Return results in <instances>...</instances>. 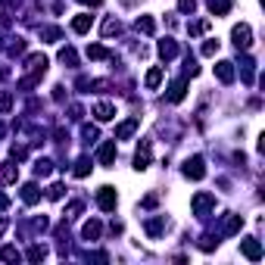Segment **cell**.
Segmentation results:
<instances>
[{
	"label": "cell",
	"mask_w": 265,
	"mask_h": 265,
	"mask_svg": "<svg viewBox=\"0 0 265 265\" xmlns=\"http://www.w3.org/2000/svg\"><path fill=\"white\" fill-rule=\"evenodd\" d=\"M116 203H119V193H116V187L103 184V187L97 190V206H100L103 212H113V209H116Z\"/></svg>",
	"instance_id": "1"
},
{
	"label": "cell",
	"mask_w": 265,
	"mask_h": 265,
	"mask_svg": "<svg viewBox=\"0 0 265 265\" xmlns=\"http://www.w3.org/2000/svg\"><path fill=\"white\" fill-rule=\"evenodd\" d=\"M206 175V163H203V156H193L184 163V178H193V181H200Z\"/></svg>",
	"instance_id": "2"
},
{
	"label": "cell",
	"mask_w": 265,
	"mask_h": 265,
	"mask_svg": "<svg viewBox=\"0 0 265 265\" xmlns=\"http://www.w3.org/2000/svg\"><path fill=\"white\" fill-rule=\"evenodd\" d=\"M231 38H234V44H237V50H246V47H250L253 41V31H250V25H246V22H240V25H234V31H231Z\"/></svg>",
	"instance_id": "3"
},
{
	"label": "cell",
	"mask_w": 265,
	"mask_h": 265,
	"mask_svg": "<svg viewBox=\"0 0 265 265\" xmlns=\"http://www.w3.org/2000/svg\"><path fill=\"white\" fill-rule=\"evenodd\" d=\"M240 250H243V256L250 259V262H259V259H262V246H259V240H256V237L240 240Z\"/></svg>",
	"instance_id": "4"
},
{
	"label": "cell",
	"mask_w": 265,
	"mask_h": 265,
	"mask_svg": "<svg viewBox=\"0 0 265 265\" xmlns=\"http://www.w3.org/2000/svg\"><path fill=\"white\" fill-rule=\"evenodd\" d=\"M147 166H150V140H140V147H137V153H134V169L144 172Z\"/></svg>",
	"instance_id": "5"
},
{
	"label": "cell",
	"mask_w": 265,
	"mask_h": 265,
	"mask_svg": "<svg viewBox=\"0 0 265 265\" xmlns=\"http://www.w3.org/2000/svg\"><path fill=\"white\" fill-rule=\"evenodd\" d=\"M97 159H100V166H113V163H116V140H106V144H100Z\"/></svg>",
	"instance_id": "6"
},
{
	"label": "cell",
	"mask_w": 265,
	"mask_h": 265,
	"mask_svg": "<svg viewBox=\"0 0 265 265\" xmlns=\"http://www.w3.org/2000/svg\"><path fill=\"white\" fill-rule=\"evenodd\" d=\"M212 206H216V197H212V193H197V197H193V212H197V216H206Z\"/></svg>",
	"instance_id": "7"
},
{
	"label": "cell",
	"mask_w": 265,
	"mask_h": 265,
	"mask_svg": "<svg viewBox=\"0 0 265 265\" xmlns=\"http://www.w3.org/2000/svg\"><path fill=\"white\" fill-rule=\"evenodd\" d=\"M216 75H219L222 84H231V81H234V63H228V60L216 63Z\"/></svg>",
	"instance_id": "8"
},
{
	"label": "cell",
	"mask_w": 265,
	"mask_h": 265,
	"mask_svg": "<svg viewBox=\"0 0 265 265\" xmlns=\"http://www.w3.org/2000/svg\"><path fill=\"white\" fill-rule=\"evenodd\" d=\"M184 94H187V81H184V78L172 81V87H169V100H172V103H181Z\"/></svg>",
	"instance_id": "9"
},
{
	"label": "cell",
	"mask_w": 265,
	"mask_h": 265,
	"mask_svg": "<svg viewBox=\"0 0 265 265\" xmlns=\"http://www.w3.org/2000/svg\"><path fill=\"white\" fill-rule=\"evenodd\" d=\"M94 116H97V122H110V119H116V106L113 103H97Z\"/></svg>",
	"instance_id": "10"
},
{
	"label": "cell",
	"mask_w": 265,
	"mask_h": 265,
	"mask_svg": "<svg viewBox=\"0 0 265 265\" xmlns=\"http://www.w3.org/2000/svg\"><path fill=\"white\" fill-rule=\"evenodd\" d=\"M100 234H103V225H100L97 219H91V222L81 228V237H84V240H97Z\"/></svg>",
	"instance_id": "11"
},
{
	"label": "cell",
	"mask_w": 265,
	"mask_h": 265,
	"mask_svg": "<svg viewBox=\"0 0 265 265\" xmlns=\"http://www.w3.org/2000/svg\"><path fill=\"white\" fill-rule=\"evenodd\" d=\"M91 25H94V16H87V13H81V16H75V19H72V31H78V34L91 31Z\"/></svg>",
	"instance_id": "12"
},
{
	"label": "cell",
	"mask_w": 265,
	"mask_h": 265,
	"mask_svg": "<svg viewBox=\"0 0 265 265\" xmlns=\"http://www.w3.org/2000/svg\"><path fill=\"white\" fill-rule=\"evenodd\" d=\"M134 131H137V119H125V122L116 128V140H125V137H131Z\"/></svg>",
	"instance_id": "13"
},
{
	"label": "cell",
	"mask_w": 265,
	"mask_h": 265,
	"mask_svg": "<svg viewBox=\"0 0 265 265\" xmlns=\"http://www.w3.org/2000/svg\"><path fill=\"white\" fill-rule=\"evenodd\" d=\"M16 178H19V169H16L13 163H0V181H4V184H13Z\"/></svg>",
	"instance_id": "14"
},
{
	"label": "cell",
	"mask_w": 265,
	"mask_h": 265,
	"mask_svg": "<svg viewBox=\"0 0 265 265\" xmlns=\"http://www.w3.org/2000/svg\"><path fill=\"white\" fill-rule=\"evenodd\" d=\"M159 57H163V60H172V57H178V44H175L172 38L159 41Z\"/></svg>",
	"instance_id": "15"
},
{
	"label": "cell",
	"mask_w": 265,
	"mask_h": 265,
	"mask_svg": "<svg viewBox=\"0 0 265 265\" xmlns=\"http://www.w3.org/2000/svg\"><path fill=\"white\" fill-rule=\"evenodd\" d=\"M22 200H25L28 206H34V203H38V200H41V190H38V184H31V181H28V184L22 187Z\"/></svg>",
	"instance_id": "16"
},
{
	"label": "cell",
	"mask_w": 265,
	"mask_h": 265,
	"mask_svg": "<svg viewBox=\"0 0 265 265\" xmlns=\"http://www.w3.org/2000/svg\"><path fill=\"white\" fill-rule=\"evenodd\" d=\"M63 38V31L57 28V25H47V28H41V41H47V44H57Z\"/></svg>",
	"instance_id": "17"
},
{
	"label": "cell",
	"mask_w": 265,
	"mask_h": 265,
	"mask_svg": "<svg viewBox=\"0 0 265 265\" xmlns=\"http://www.w3.org/2000/svg\"><path fill=\"white\" fill-rule=\"evenodd\" d=\"M28 69L34 75H44V69H47V57H38V53H34V57H28Z\"/></svg>",
	"instance_id": "18"
},
{
	"label": "cell",
	"mask_w": 265,
	"mask_h": 265,
	"mask_svg": "<svg viewBox=\"0 0 265 265\" xmlns=\"http://www.w3.org/2000/svg\"><path fill=\"white\" fill-rule=\"evenodd\" d=\"M243 228V216H228L225 219V234H237Z\"/></svg>",
	"instance_id": "19"
},
{
	"label": "cell",
	"mask_w": 265,
	"mask_h": 265,
	"mask_svg": "<svg viewBox=\"0 0 265 265\" xmlns=\"http://www.w3.org/2000/svg\"><path fill=\"white\" fill-rule=\"evenodd\" d=\"M134 25H137V31H144V34H153V31H156V22L150 19V16H137Z\"/></svg>",
	"instance_id": "20"
},
{
	"label": "cell",
	"mask_w": 265,
	"mask_h": 265,
	"mask_svg": "<svg viewBox=\"0 0 265 265\" xmlns=\"http://www.w3.org/2000/svg\"><path fill=\"white\" fill-rule=\"evenodd\" d=\"M228 10H231V0H209V13H216V16H225Z\"/></svg>",
	"instance_id": "21"
},
{
	"label": "cell",
	"mask_w": 265,
	"mask_h": 265,
	"mask_svg": "<svg viewBox=\"0 0 265 265\" xmlns=\"http://www.w3.org/2000/svg\"><path fill=\"white\" fill-rule=\"evenodd\" d=\"M60 63H66V66H78V53H75L72 47H63V50H60Z\"/></svg>",
	"instance_id": "22"
},
{
	"label": "cell",
	"mask_w": 265,
	"mask_h": 265,
	"mask_svg": "<svg viewBox=\"0 0 265 265\" xmlns=\"http://www.w3.org/2000/svg\"><path fill=\"white\" fill-rule=\"evenodd\" d=\"M159 81H163V69H150V72H147V78H144V84L153 91V87H159Z\"/></svg>",
	"instance_id": "23"
},
{
	"label": "cell",
	"mask_w": 265,
	"mask_h": 265,
	"mask_svg": "<svg viewBox=\"0 0 265 265\" xmlns=\"http://www.w3.org/2000/svg\"><path fill=\"white\" fill-rule=\"evenodd\" d=\"M87 57H91V60H106V57H110V50H106L103 44H91V47H87Z\"/></svg>",
	"instance_id": "24"
},
{
	"label": "cell",
	"mask_w": 265,
	"mask_h": 265,
	"mask_svg": "<svg viewBox=\"0 0 265 265\" xmlns=\"http://www.w3.org/2000/svg\"><path fill=\"white\" fill-rule=\"evenodd\" d=\"M75 175H78V178H87V175H91V159H87V156H81L75 163Z\"/></svg>",
	"instance_id": "25"
},
{
	"label": "cell",
	"mask_w": 265,
	"mask_h": 265,
	"mask_svg": "<svg viewBox=\"0 0 265 265\" xmlns=\"http://www.w3.org/2000/svg\"><path fill=\"white\" fill-rule=\"evenodd\" d=\"M25 256H28V262H41V259L47 256V246H38V243H34V246H31V250L25 253Z\"/></svg>",
	"instance_id": "26"
},
{
	"label": "cell",
	"mask_w": 265,
	"mask_h": 265,
	"mask_svg": "<svg viewBox=\"0 0 265 265\" xmlns=\"http://www.w3.org/2000/svg\"><path fill=\"white\" fill-rule=\"evenodd\" d=\"M0 259H4V262H19L22 256H19L16 246H4V250H0Z\"/></svg>",
	"instance_id": "27"
},
{
	"label": "cell",
	"mask_w": 265,
	"mask_h": 265,
	"mask_svg": "<svg viewBox=\"0 0 265 265\" xmlns=\"http://www.w3.org/2000/svg\"><path fill=\"white\" fill-rule=\"evenodd\" d=\"M50 169H53V163H50V159H38V163H34V175H41V178H47V175H50Z\"/></svg>",
	"instance_id": "28"
},
{
	"label": "cell",
	"mask_w": 265,
	"mask_h": 265,
	"mask_svg": "<svg viewBox=\"0 0 265 265\" xmlns=\"http://www.w3.org/2000/svg\"><path fill=\"white\" fill-rule=\"evenodd\" d=\"M110 34H119V19H106L103 22V38H110Z\"/></svg>",
	"instance_id": "29"
},
{
	"label": "cell",
	"mask_w": 265,
	"mask_h": 265,
	"mask_svg": "<svg viewBox=\"0 0 265 265\" xmlns=\"http://www.w3.org/2000/svg\"><path fill=\"white\" fill-rule=\"evenodd\" d=\"M13 110V94H0V116Z\"/></svg>",
	"instance_id": "30"
},
{
	"label": "cell",
	"mask_w": 265,
	"mask_h": 265,
	"mask_svg": "<svg viewBox=\"0 0 265 265\" xmlns=\"http://www.w3.org/2000/svg\"><path fill=\"white\" fill-rule=\"evenodd\" d=\"M159 231H163V219L147 222V234H150V237H159Z\"/></svg>",
	"instance_id": "31"
},
{
	"label": "cell",
	"mask_w": 265,
	"mask_h": 265,
	"mask_svg": "<svg viewBox=\"0 0 265 265\" xmlns=\"http://www.w3.org/2000/svg\"><path fill=\"white\" fill-rule=\"evenodd\" d=\"M63 193H66V187H63V184H53V187L47 190V197H50V200H63Z\"/></svg>",
	"instance_id": "32"
},
{
	"label": "cell",
	"mask_w": 265,
	"mask_h": 265,
	"mask_svg": "<svg viewBox=\"0 0 265 265\" xmlns=\"http://www.w3.org/2000/svg\"><path fill=\"white\" fill-rule=\"evenodd\" d=\"M219 53V41H206L203 44V57H216Z\"/></svg>",
	"instance_id": "33"
},
{
	"label": "cell",
	"mask_w": 265,
	"mask_h": 265,
	"mask_svg": "<svg viewBox=\"0 0 265 265\" xmlns=\"http://www.w3.org/2000/svg\"><path fill=\"white\" fill-rule=\"evenodd\" d=\"M193 7H197V0H178V10L181 13H193Z\"/></svg>",
	"instance_id": "34"
},
{
	"label": "cell",
	"mask_w": 265,
	"mask_h": 265,
	"mask_svg": "<svg viewBox=\"0 0 265 265\" xmlns=\"http://www.w3.org/2000/svg\"><path fill=\"white\" fill-rule=\"evenodd\" d=\"M78 212H81V203H72V206L66 209V219H72V216H78Z\"/></svg>",
	"instance_id": "35"
},
{
	"label": "cell",
	"mask_w": 265,
	"mask_h": 265,
	"mask_svg": "<svg viewBox=\"0 0 265 265\" xmlns=\"http://www.w3.org/2000/svg\"><path fill=\"white\" fill-rule=\"evenodd\" d=\"M203 31H206V22H193L190 25V34H203Z\"/></svg>",
	"instance_id": "36"
},
{
	"label": "cell",
	"mask_w": 265,
	"mask_h": 265,
	"mask_svg": "<svg viewBox=\"0 0 265 265\" xmlns=\"http://www.w3.org/2000/svg\"><path fill=\"white\" fill-rule=\"evenodd\" d=\"M156 206V193H150V197H144V209H153Z\"/></svg>",
	"instance_id": "37"
},
{
	"label": "cell",
	"mask_w": 265,
	"mask_h": 265,
	"mask_svg": "<svg viewBox=\"0 0 265 265\" xmlns=\"http://www.w3.org/2000/svg\"><path fill=\"white\" fill-rule=\"evenodd\" d=\"M10 206V197H7V193H0V209H7Z\"/></svg>",
	"instance_id": "38"
},
{
	"label": "cell",
	"mask_w": 265,
	"mask_h": 265,
	"mask_svg": "<svg viewBox=\"0 0 265 265\" xmlns=\"http://www.w3.org/2000/svg\"><path fill=\"white\" fill-rule=\"evenodd\" d=\"M81 4H87V7H100L103 0H81Z\"/></svg>",
	"instance_id": "39"
},
{
	"label": "cell",
	"mask_w": 265,
	"mask_h": 265,
	"mask_svg": "<svg viewBox=\"0 0 265 265\" xmlns=\"http://www.w3.org/2000/svg\"><path fill=\"white\" fill-rule=\"evenodd\" d=\"M7 231V219H0V234H4Z\"/></svg>",
	"instance_id": "40"
}]
</instances>
